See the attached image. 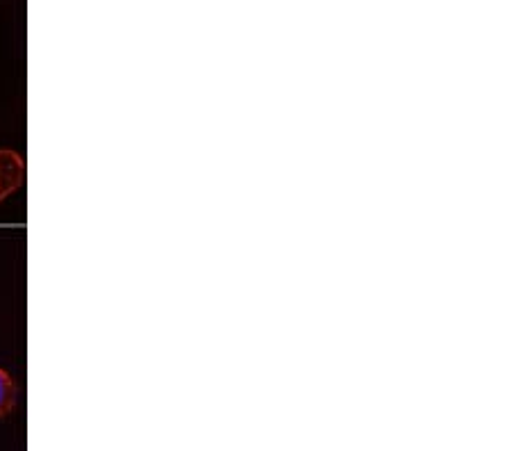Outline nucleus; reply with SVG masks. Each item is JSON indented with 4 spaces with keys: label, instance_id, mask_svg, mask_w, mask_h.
I'll list each match as a JSON object with an SVG mask.
<instances>
[{
    "label": "nucleus",
    "instance_id": "obj_1",
    "mask_svg": "<svg viewBox=\"0 0 512 451\" xmlns=\"http://www.w3.org/2000/svg\"><path fill=\"white\" fill-rule=\"evenodd\" d=\"M23 160L14 151H0V201L19 190L23 183Z\"/></svg>",
    "mask_w": 512,
    "mask_h": 451
},
{
    "label": "nucleus",
    "instance_id": "obj_2",
    "mask_svg": "<svg viewBox=\"0 0 512 451\" xmlns=\"http://www.w3.org/2000/svg\"><path fill=\"white\" fill-rule=\"evenodd\" d=\"M16 404V385L10 374L0 369V417H5Z\"/></svg>",
    "mask_w": 512,
    "mask_h": 451
}]
</instances>
